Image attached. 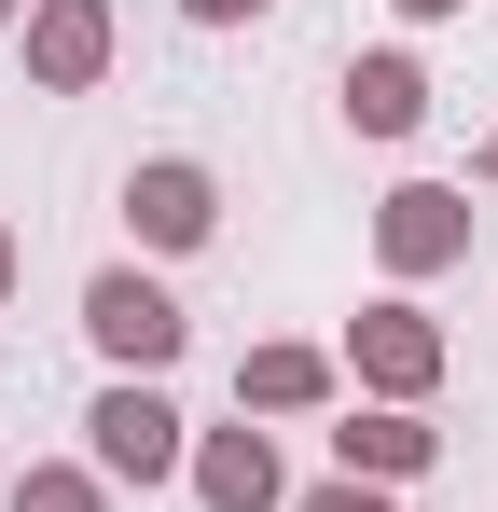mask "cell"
Returning <instances> with one entry per match:
<instances>
[{"instance_id":"6da1fadb","label":"cell","mask_w":498,"mask_h":512,"mask_svg":"<svg viewBox=\"0 0 498 512\" xmlns=\"http://www.w3.org/2000/svg\"><path fill=\"white\" fill-rule=\"evenodd\" d=\"M83 471H97V485H139V499L194 471V429H180V402H166L153 374H111V388L83 402Z\"/></svg>"},{"instance_id":"7a4b0ae2","label":"cell","mask_w":498,"mask_h":512,"mask_svg":"<svg viewBox=\"0 0 498 512\" xmlns=\"http://www.w3.org/2000/svg\"><path fill=\"white\" fill-rule=\"evenodd\" d=\"M83 346L111 360V374H180V346H194V319H180V291H166L153 263H97L83 277Z\"/></svg>"},{"instance_id":"3957f363","label":"cell","mask_w":498,"mask_h":512,"mask_svg":"<svg viewBox=\"0 0 498 512\" xmlns=\"http://www.w3.org/2000/svg\"><path fill=\"white\" fill-rule=\"evenodd\" d=\"M332 360H346V388H360V402H415V416H429V388H443V319H429L415 291H374V305L346 319Z\"/></svg>"},{"instance_id":"277c9868","label":"cell","mask_w":498,"mask_h":512,"mask_svg":"<svg viewBox=\"0 0 498 512\" xmlns=\"http://www.w3.org/2000/svg\"><path fill=\"white\" fill-rule=\"evenodd\" d=\"M374 263H388V291L471 263V194H457V180H388V194H374Z\"/></svg>"},{"instance_id":"5b68a950","label":"cell","mask_w":498,"mask_h":512,"mask_svg":"<svg viewBox=\"0 0 498 512\" xmlns=\"http://www.w3.org/2000/svg\"><path fill=\"white\" fill-rule=\"evenodd\" d=\"M125 236H139L153 263L208 250V236H222V180L194 167V153H139V167H125Z\"/></svg>"},{"instance_id":"8992f818","label":"cell","mask_w":498,"mask_h":512,"mask_svg":"<svg viewBox=\"0 0 498 512\" xmlns=\"http://www.w3.org/2000/svg\"><path fill=\"white\" fill-rule=\"evenodd\" d=\"M14 56H28V84H42V97H97V84H111V56H125V28H111V0H28Z\"/></svg>"},{"instance_id":"52a82bcc","label":"cell","mask_w":498,"mask_h":512,"mask_svg":"<svg viewBox=\"0 0 498 512\" xmlns=\"http://www.w3.org/2000/svg\"><path fill=\"white\" fill-rule=\"evenodd\" d=\"M194 512H291V457H277V429L236 416V429H194Z\"/></svg>"},{"instance_id":"ba28073f","label":"cell","mask_w":498,"mask_h":512,"mask_svg":"<svg viewBox=\"0 0 498 512\" xmlns=\"http://www.w3.org/2000/svg\"><path fill=\"white\" fill-rule=\"evenodd\" d=\"M332 471L346 485H429L443 471V429L415 416V402H346L332 416Z\"/></svg>"},{"instance_id":"9c48e42d","label":"cell","mask_w":498,"mask_h":512,"mask_svg":"<svg viewBox=\"0 0 498 512\" xmlns=\"http://www.w3.org/2000/svg\"><path fill=\"white\" fill-rule=\"evenodd\" d=\"M332 402H346V360H332V346H305V333H277V346H249L236 360V416H332Z\"/></svg>"},{"instance_id":"30bf717a","label":"cell","mask_w":498,"mask_h":512,"mask_svg":"<svg viewBox=\"0 0 498 512\" xmlns=\"http://www.w3.org/2000/svg\"><path fill=\"white\" fill-rule=\"evenodd\" d=\"M346 125H360V139H415V125H429V70H415L402 42H374V56H346Z\"/></svg>"},{"instance_id":"8fae6325","label":"cell","mask_w":498,"mask_h":512,"mask_svg":"<svg viewBox=\"0 0 498 512\" xmlns=\"http://www.w3.org/2000/svg\"><path fill=\"white\" fill-rule=\"evenodd\" d=\"M0 512H111V485H97L83 457H28V471L0 485Z\"/></svg>"},{"instance_id":"7c38bea8","label":"cell","mask_w":498,"mask_h":512,"mask_svg":"<svg viewBox=\"0 0 498 512\" xmlns=\"http://www.w3.org/2000/svg\"><path fill=\"white\" fill-rule=\"evenodd\" d=\"M291 512H388V485H346L332 471V485H291Z\"/></svg>"},{"instance_id":"4fadbf2b","label":"cell","mask_w":498,"mask_h":512,"mask_svg":"<svg viewBox=\"0 0 498 512\" xmlns=\"http://www.w3.org/2000/svg\"><path fill=\"white\" fill-rule=\"evenodd\" d=\"M180 14H194V28H263L277 0H180Z\"/></svg>"},{"instance_id":"5bb4252c","label":"cell","mask_w":498,"mask_h":512,"mask_svg":"<svg viewBox=\"0 0 498 512\" xmlns=\"http://www.w3.org/2000/svg\"><path fill=\"white\" fill-rule=\"evenodd\" d=\"M388 14H402V28H443V14H471V0H388Z\"/></svg>"},{"instance_id":"9a60e30c","label":"cell","mask_w":498,"mask_h":512,"mask_svg":"<svg viewBox=\"0 0 498 512\" xmlns=\"http://www.w3.org/2000/svg\"><path fill=\"white\" fill-rule=\"evenodd\" d=\"M14 277H28V250H14V222H0V305H14Z\"/></svg>"},{"instance_id":"2e32d148","label":"cell","mask_w":498,"mask_h":512,"mask_svg":"<svg viewBox=\"0 0 498 512\" xmlns=\"http://www.w3.org/2000/svg\"><path fill=\"white\" fill-rule=\"evenodd\" d=\"M14 28H28V0H0V42H14Z\"/></svg>"},{"instance_id":"e0dca14e","label":"cell","mask_w":498,"mask_h":512,"mask_svg":"<svg viewBox=\"0 0 498 512\" xmlns=\"http://www.w3.org/2000/svg\"><path fill=\"white\" fill-rule=\"evenodd\" d=\"M471 167H485V180H498V125H485V153H471Z\"/></svg>"},{"instance_id":"ac0fdd59","label":"cell","mask_w":498,"mask_h":512,"mask_svg":"<svg viewBox=\"0 0 498 512\" xmlns=\"http://www.w3.org/2000/svg\"><path fill=\"white\" fill-rule=\"evenodd\" d=\"M0 485H14V457H0Z\"/></svg>"}]
</instances>
